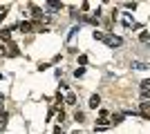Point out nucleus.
Segmentation results:
<instances>
[{
  "label": "nucleus",
  "instance_id": "obj_3",
  "mask_svg": "<svg viewBox=\"0 0 150 134\" xmlns=\"http://www.w3.org/2000/svg\"><path fill=\"white\" fill-rule=\"evenodd\" d=\"M88 105H90L92 109H96V107L101 105V96H99V94H92V96H90V103H88Z\"/></svg>",
  "mask_w": 150,
  "mask_h": 134
},
{
  "label": "nucleus",
  "instance_id": "obj_16",
  "mask_svg": "<svg viewBox=\"0 0 150 134\" xmlns=\"http://www.w3.org/2000/svg\"><path fill=\"white\" fill-rule=\"evenodd\" d=\"M79 63H81V65H88V56H85V54H81V56H79Z\"/></svg>",
  "mask_w": 150,
  "mask_h": 134
},
{
  "label": "nucleus",
  "instance_id": "obj_18",
  "mask_svg": "<svg viewBox=\"0 0 150 134\" xmlns=\"http://www.w3.org/2000/svg\"><path fill=\"white\" fill-rule=\"evenodd\" d=\"M56 121H58V123L65 121V114H63V112H58V114H56Z\"/></svg>",
  "mask_w": 150,
  "mask_h": 134
},
{
  "label": "nucleus",
  "instance_id": "obj_17",
  "mask_svg": "<svg viewBox=\"0 0 150 134\" xmlns=\"http://www.w3.org/2000/svg\"><path fill=\"white\" fill-rule=\"evenodd\" d=\"M139 38L144 40V43H148V40H150V34H148V32H144V34H141V36H139Z\"/></svg>",
  "mask_w": 150,
  "mask_h": 134
},
{
  "label": "nucleus",
  "instance_id": "obj_19",
  "mask_svg": "<svg viewBox=\"0 0 150 134\" xmlns=\"http://www.w3.org/2000/svg\"><path fill=\"white\" fill-rule=\"evenodd\" d=\"M54 134H65V132H63V130H61V125H58V128L54 130Z\"/></svg>",
  "mask_w": 150,
  "mask_h": 134
},
{
  "label": "nucleus",
  "instance_id": "obj_20",
  "mask_svg": "<svg viewBox=\"0 0 150 134\" xmlns=\"http://www.w3.org/2000/svg\"><path fill=\"white\" fill-rule=\"evenodd\" d=\"M72 134H81V132H72Z\"/></svg>",
  "mask_w": 150,
  "mask_h": 134
},
{
  "label": "nucleus",
  "instance_id": "obj_9",
  "mask_svg": "<svg viewBox=\"0 0 150 134\" xmlns=\"http://www.w3.org/2000/svg\"><path fill=\"white\" fill-rule=\"evenodd\" d=\"M121 121H123V114H112V121L110 123H112V125H119Z\"/></svg>",
  "mask_w": 150,
  "mask_h": 134
},
{
  "label": "nucleus",
  "instance_id": "obj_1",
  "mask_svg": "<svg viewBox=\"0 0 150 134\" xmlns=\"http://www.w3.org/2000/svg\"><path fill=\"white\" fill-rule=\"evenodd\" d=\"M103 43L114 49V47H121V45H123V38H121V36H114V34H108L105 38H103Z\"/></svg>",
  "mask_w": 150,
  "mask_h": 134
},
{
  "label": "nucleus",
  "instance_id": "obj_6",
  "mask_svg": "<svg viewBox=\"0 0 150 134\" xmlns=\"http://www.w3.org/2000/svg\"><path fill=\"white\" fill-rule=\"evenodd\" d=\"M132 67H134V69H148L150 65H146V63H141V60H132Z\"/></svg>",
  "mask_w": 150,
  "mask_h": 134
},
{
  "label": "nucleus",
  "instance_id": "obj_11",
  "mask_svg": "<svg viewBox=\"0 0 150 134\" xmlns=\"http://www.w3.org/2000/svg\"><path fill=\"white\" fill-rule=\"evenodd\" d=\"M83 119H85V114H83L81 109H76L74 112V121H83Z\"/></svg>",
  "mask_w": 150,
  "mask_h": 134
},
{
  "label": "nucleus",
  "instance_id": "obj_8",
  "mask_svg": "<svg viewBox=\"0 0 150 134\" xmlns=\"http://www.w3.org/2000/svg\"><path fill=\"white\" fill-rule=\"evenodd\" d=\"M65 103L67 105H76V94H67L65 96Z\"/></svg>",
  "mask_w": 150,
  "mask_h": 134
},
{
  "label": "nucleus",
  "instance_id": "obj_7",
  "mask_svg": "<svg viewBox=\"0 0 150 134\" xmlns=\"http://www.w3.org/2000/svg\"><path fill=\"white\" fill-rule=\"evenodd\" d=\"M31 16H34V18H43V9H38V7H31Z\"/></svg>",
  "mask_w": 150,
  "mask_h": 134
},
{
  "label": "nucleus",
  "instance_id": "obj_4",
  "mask_svg": "<svg viewBox=\"0 0 150 134\" xmlns=\"http://www.w3.org/2000/svg\"><path fill=\"white\" fill-rule=\"evenodd\" d=\"M18 29H20L23 34H25V32H31V29H34V22H20Z\"/></svg>",
  "mask_w": 150,
  "mask_h": 134
},
{
  "label": "nucleus",
  "instance_id": "obj_12",
  "mask_svg": "<svg viewBox=\"0 0 150 134\" xmlns=\"http://www.w3.org/2000/svg\"><path fill=\"white\" fill-rule=\"evenodd\" d=\"M141 98H144V101H150V89H141Z\"/></svg>",
  "mask_w": 150,
  "mask_h": 134
},
{
  "label": "nucleus",
  "instance_id": "obj_14",
  "mask_svg": "<svg viewBox=\"0 0 150 134\" xmlns=\"http://www.w3.org/2000/svg\"><path fill=\"white\" fill-rule=\"evenodd\" d=\"M83 74H85V67H79V69H74V76H76V78L83 76Z\"/></svg>",
  "mask_w": 150,
  "mask_h": 134
},
{
  "label": "nucleus",
  "instance_id": "obj_13",
  "mask_svg": "<svg viewBox=\"0 0 150 134\" xmlns=\"http://www.w3.org/2000/svg\"><path fill=\"white\" fill-rule=\"evenodd\" d=\"M92 36H94V40H103V38H105V34H101V32H94Z\"/></svg>",
  "mask_w": 150,
  "mask_h": 134
},
{
  "label": "nucleus",
  "instance_id": "obj_10",
  "mask_svg": "<svg viewBox=\"0 0 150 134\" xmlns=\"http://www.w3.org/2000/svg\"><path fill=\"white\" fill-rule=\"evenodd\" d=\"M141 112H144V114H150V103H148V101L141 103Z\"/></svg>",
  "mask_w": 150,
  "mask_h": 134
},
{
  "label": "nucleus",
  "instance_id": "obj_2",
  "mask_svg": "<svg viewBox=\"0 0 150 134\" xmlns=\"http://www.w3.org/2000/svg\"><path fill=\"white\" fill-rule=\"evenodd\" d=\"M61 2H56V0H50V2H45V9H47V11H58V9H61Z\"/></svg>",
  "mask_w": 150,
  "mask_h": 134
},
{
  "label": "nucleus",
  "instance_id": "obj_5",
  "mask_svg": "<svg viewBox=\"0 0 150 134\" xmlns=\"http://www.w3.org/2000/svg\"><path fill=\"white\" fill-rule=\"evenodd\" d=\"M0 38H2V40H9V38H11V29H9V27H5V29L0 32Z\"/></svg>",
  "mask_w": 150,
  "mask_h": 134
},
{
  "label": "nucleus",
  "instance_id": "obj_21",
  "mask_svg": "<svg viewBox=\"0 0 150 134\" xmlns=\"http://www.w3.org/2000/svg\"><path fill=\"white\" fill-rule=\"evenodd\" d=\"M0 134H2V130H0Z\"/></svg>",
  "mask_w": 150,
  "mask_h": 134
},
{
  "label": "nucleus",
  "instance_id": "obj_15",
  "mask_svg": "<svg viewBox=\"0 0 150 134\" xmlns=\"http://www.w3.org/2000/svg\"><path fill=\"white\" fill-rule=\"evenodd\" d=\"M61 103H65V96L58 92V94H56V105H61Z\"/></svg>",
  "mask_w": 150,
  "mask_h": 134
}]
</instances>
